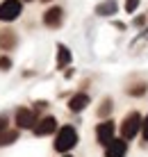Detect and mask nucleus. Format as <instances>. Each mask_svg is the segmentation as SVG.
Wrapping results in <instances>:
<instances>
[{"label":"nucleus","mask_w":148,"mask_h":157,"mask_svg":"<svg viewBox=\"0 0 148 157\" xmlns=\"http://www.w3.org/2000/svg\"><path fill=\"white\" fill-rule=\"evenodd\" d=\"M75 144H78V132H75L73 125H64L55 137V150H59V153L71 150Z\"/></svg>","instance_id":"obj_1"},{"label":"nucleus","mask_w":148,"mask_h":157,"mask_svg":"<svg viewBox=\"0 0 148 157\" xmlns=\"http://www.w3.org/2000/svg\"><path fill=\"white\" fill-rule=\"evenodd\" d=\"M141 123H144V118L137 114V112H130L121 123V137L123 139H134L137 132L141 130Z\"/></svg>","instance_id":"obj_2"},{"label":"nucleus","mask_w":148,"mask_h":157,"mask_svg":"<svg viewBox=\"0 0 148 157\" xmlns=\"http://www.w3.org/2000/svg\"><path fill=\"white\" fill-rule=\"evenodd\" d=\"M21 9H23L21 0H5V2H0V21H16L21 16Z\"/></svg>","instance_id":"obj_3"},{"label":"nucleus","mask_w":148,"mask_h":157,"mask_svg":"<svg viewBox=\"0 0 148 157\" xmlns=\"http://www.w3.org/2000/svg\"><path fill=\"white\" fill-rule=\"evenodd\" d=\"M16 125L21 130H30L37 125V114L32 109H25V107H21V109H16Z\"/></svg>","instance_id":"obj_4"},{"label":"nucleus","mask_w":148,"mask_h":157,"mask_svg":"<svg viewBox=\"0 0 148 157\" xmlns=\"http://www.w3.org/2000/svg\"><path fill=\"white\" fill-rule=\"evenodd\" d=\"M32 130H34L37 137H46V134H50V132L57 130V121H55L53 116H43V118L37 121V125L32 128Z\"/></svg>","instance_id":"obj_5"},{"label":"nucleus","mask_w":148,"mask_h":157,"mask_svg":"<svg viewBox=\"0 0 148 157\" xmlns=\"http://www.w3.org/2000/svg\"><path fill=\"white\" fill-rule=\"evenodd\" d=\"M96 139H98V144H103V146H107L109 141H114V123L112 121L100 123V125L96 128Z\"/></svg>","instance_id":"obj_6"},{"label":"nucleus","mask_w":148,"mask_h":157,"mask_svg":"<svg viewBox=\"0 0 148 157\" xmlns=\"http://www.w3.org/2000/svg\"><path fill=\"white\" fill-rule=\"evenodd\" d=\"M125 150H128V144L125 139H114L105 146V157H123Z\"/></svg>","instance_id":"obj_7"},{"label":"nucleus","mask_w":148,"mask_h":157,"mask_svg":"<svg viewBox=\"0 0 148 157\" xmlns=\"http://www.w3.org/2000/svg\"><path fill=\"white\" fill-rule=\"evenodd\" d=\"M62 16H64L62 7H50L43 14V23H46L48 28H59V25H62Z\"/></svg>","instance_id":"obj_8"},{"label":"nucleus","mask_w":148,"mask_h":157,"mask_svg":"<svg viewBox=\"0 0 148 157\" xmlns=\"http://www.w3.org/2000/svg\"><path fill=\"white\" fill-rule=\"evenodd\" d=\"M87 105H89V96L87 94H78V96H73V98L68 100V109L71 112H82Z\"/></svg>","instance_id":"obj_9"},{"label":"nucleus","mask_w":148,"mask_h":157,"mask_svg":"<svg viewBox=\"0 0 148 157\" xmlns=\"http://www.w3.org/2000/svg\"><path fill=\"white\" fill-rule=\"evenodd\" d=\"M116 9H119L116 0H107V2H100V5L96 7V14H100V16H112V14H116Z\"/></svg>","instance_id":"obj_10"},{"label":"nucleus","mask_w":148,"mask_h":157,"mask_svg":"<svg viewBox=\"0 0 148 157\" xmlns=\"http://www.w3.org/2000/svg\"><path fill=\"white\" fill-rule=\"evenodd\" d=\"M0 46H2L5 50H12V48L16 46V34L12 30H5L2 34H0Z\"/></svg>","instance_id":"obj_11"},{"label":"nucleus","mask_w":148,"mask_h":157,"mask_svg":"<svg viewBox=\"0 0 148 157\" xmlns=\"http://www.w3.org/2000/svg\"><path fill=\"white\" fill-rule=\"evenodd\" d=\"M68 62H71V52H68V48H66V46H59V52H57V66H59V68H64Z\"/></svg>","instance_id":"obj_12"},{"label":"nucleus","mask_w":148,"mask_h":157,"mask_svg":"<svg viewBox=\"0 0 148 157\" xmlns=\"http://www.w3.org/2000/svg\"><path fill=\"white\" fill-rule=\"evenodd\" d=\"M16 137H18V132H14V130H7V132H0V146H7V144H14Z\"/></svg>","instance_id":"obj_13"},{"label":"nucleus","mask_w":148,"mask_h":157,"mask_svg":"<svg viewBox=\"0 0 148 157\" xmlns=\"http://www.w3.org/2000/svg\"><path fill=\"white\" fill-rule=\"evenodd\" d=\"M109 109H112V100H105V102H103V107L98 109V114L105 116V114H109Z\"/></svg>","instance_id":"obj_14"},{"label":"nucleus","mask_w":148,"mask_h":157,"mask_svg":"<svg viewBox=\"0 0 148 157\" xmlns=\"http://www.w3.org/2000/svg\"><path fill=\"white\" fill-rule=\"evenodd\" d=\"M137 5H139V0H125V12L132 14L134 9H137Z\"/></svg>","instance_id":"obj_15"},{"label":"nucleus","mask_w":148,"mask_h":157,"mask_svg":"<svg viewBox=\"0 0 148 157\" xmlns=\"http://www.w3.org/2000/svg\"><path fill=\"white\" fill-rule=\"evenodd\" d=\"M9 66H12V59H9V57H0V68H2V71H7Z\"/></svg>","instance_id":"obj_16"},{"label":"nucleus","mask_w":148,"mask_h":157,"mask_svg":"<svg viewBox=\"0 0 148 157\" xmlns=\"http://www.w3.org/2000/svg\"><path fill=\"white\" fill-rule=\"evenodd\" d=\"M141 132H144V139L148 141V116L144 118V123H141Z\"/></svg>","instance_id":"obj_17"},{"label":"nucleus","mask_w":148,"mask_h":157,"mask_svg":"<svg viewBox=\"0 0 148 157\" xmlns=\"http://www.w3.org/2000/svg\"><path fill=\"white\" fill-rule=\"evenodd\" d=\"M0 132H7V116H0Z\"/></svg>","instance_id":"obj_18"},{"label":"nucleus","mask_w":148,"mask_h":157,"mask_svg":"<svg viewBox=\"0 0 148 157\" xmlns=\"http://www.w3.org/2000/svg\"><path fill=\"white\" fill-rule=\"evenodd\" d=\"M64 157H71V155H64Z\"/></svg>","instance_id":"obj_19"},{"label":"nucleus","mask_w":148,"mask_h":157,"mask_svg":"<svg viewBox=\"0 0 148 157\" xmlns=\"http://www.w3.org/2000/svg\"><path fill=\"white\" fill-rule=\"evenodd\" d=\"M25 2H30V0H25Z\"/></svg>","instance_id":"obj_20"}]
</instances>
